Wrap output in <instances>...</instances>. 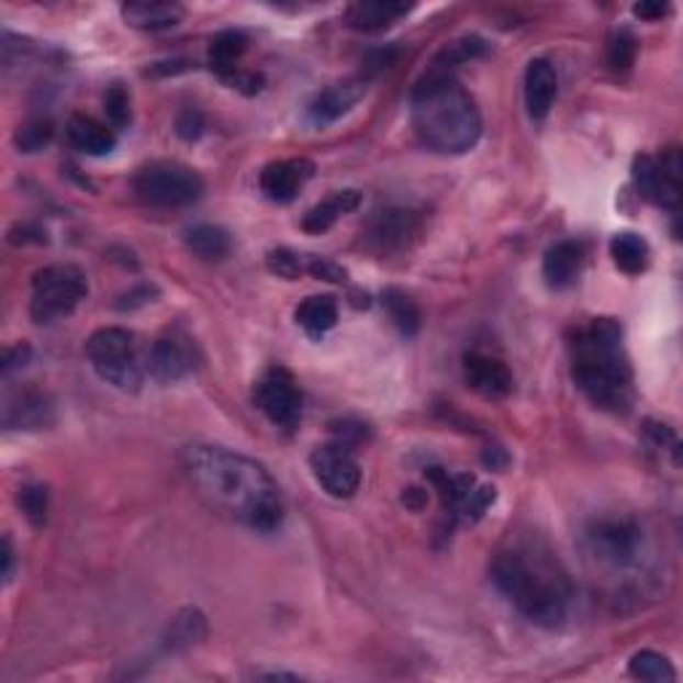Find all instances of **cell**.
Listing matches in <instances>:
<instances>
[{
    "instance_id": "cell-27",
    "label": "cell",
    "mask_w": 683,
    "mask_h": 683,
    "mask_svg": "<svg viewBox=\"0 0 683 683\" xmlns=\"http://www.w3.org/2000/svg\"><path fill=\"white\" fill-rule=\"evenodd\" d=\"M608 251H612L614 265L627 276H638L649 267V244L638 233H617L608 244Z\"/></svg>"
},
{
    "instance_id": "cell-20",
    "label": "cell",
    "mask_w": 683,
    "mask_h": 683,
    "mask_svg": "<svg viewBox=\"0 0 683 683\" xmlns=\"http://www.w3.org/2000/svg\"><path fill=\"white\" fill-rule=\"evenodd\" d=\"M582 259H585V248L580 240H558L556 246L548 248L542 262L545 283L550 289H567L580 276Z\"/></svg>"
},
{
    "instance_id": "cell-12",
    "label": "cell",
    "mask_w": 683,
    "mask_h": 683,
    "mask_svg": "<svg viewBox=\"0 0 683 683\" xmlns=\"http://www.w3.org/2000/svg\"><path fill=\"white\" fill-rule=\"evenodd\" d=\"M427 478L438 489L444 507L462 520H478L489 511L496 492L492 486H478L473 475H449L446 470L430 468Z\"/></svg>"
},
{
    "instance_id": "cell-36",
    "label": "cell",
    "mask_w": 683,
    "mask_h": 683,
    "mask_svg": "<svg viewBox=\"0 0 683 683\" xmlns=\"http://www.w3.org/2000/svg\"><path fill=\"white\" fill-rule=\"evenodd\" d=\"M16 502H20L22 513L27 515V520L33 526H43L46 524V513H48V494L43 486H24L20 489V496H16Z\"/></svg>"
},
{
    "instance_id": "cell-44",
    "label": "cell",
    "mask_w": 683,
    "mask_h": 683,
    "mask_svg": "<svg viewBox=\"0 0 683 683\" xmlns=\"http://www.w3.org/2000/svg\"><path fill=\"white\" fill-rule=\"evenodd\" d=\"M403 502H406V505H412L414 511H419L422 502H425V492H422V489H408V492L403 494Z\"/></svg>"
},
{
    "instance_id": "cell-5",
    "label": "cell",
    "mask_w": 683,
    "mask_h": 683,
    "mask_svg": "<svg viewBox=\"0 0 683 683\" xmlns=\"http://www.w3.org/2000/svg\"><path fill=\"white\" fill-rule=\"evenodd\" d=\"M86 358L94 366L102 382L113 384L123 393H136L142 384V369L136 361L134 337L126 328L104 326L97 328L86 342Z\"/></svg>"
},
{
    "instance_id": "cell-32",
    "label": "cell",
    "mask_w": 683,
    "mask_h": 683,
    "mask_svg": "<svg viewBox=\"0 0 683 683\" xmlns=\"http://www.w3.org/2000/svg\"><path fill=\"white\" fill-rule=\"evenodd\" d=\"M203 630H206V625H203V617L195 612V608H188V612L179 614L177 619H173L171 625V632H169V646L171 649H182V646H192L198 641V638L203 636Z\"/></svg>"
},
{
    "instance_id": "cell-22",
    "label": "cell",
    "mask_w": 683,
    "mask_h": 683,
    "mask_svg": "<svg viewBox=\"0 0 683 683\" xmlns=\"http://www.w3.org/2000/svg\"><path fill=\"white\" fill-rule=\"evenodd\" d=\"M408 11H412V5L393 3V0H363V3H352L347 9L345 20L352 30L377 33V30H384L393 22H399Z\"/></svg>"
},
{
    "instance_id": "cell-24",
    "label": "cell",
    "mask_w": 683,
    "mask_h": 683,
    "mask_svg": "<svg viewBox=\"0 0 683 683\" xmlns=\"http://www.w3.org/2000/svg\"><path fill=\"white\" fill-rule=\"evenodd\" d=\"M121 14L136 30H158L177 27L184 20V9L179 3H126L121 5Z\"/></svg>"
},
{
    "instance_id": "cell-16",
    "label": "cell",
    "mask_w": 683,
    "mask_h": 683,
    "mask_svg": "<svg viewBox=\"0 0 683 683\" xmlns=\"http://www.w3.org/2000/svg\"><path fill=\"white\" fill-rule=\"evenodd\" d=\"M313 171L315 166L304 158L276 160V164H267L262 173H259V188H262L270 201L289 203L304 188V182L313 177Z\"/></svg>"
},
{
    "instance_id": "cell-10",
    "label": "cell",
    "mask_w": 683,
    "mask_h": 683,
    "mask_svg": "<svg viewBox=\"0 0 683 683\" xmlns=\"http://www.w3.org/2000/svg\"><path fill=\"white\" fill-rule=\"evenodd\" d=\"M254 401L272 425L283 427V430H296L302 419V393L291 371L281 369V366L267 369L254 388Z\"/></svg>"
},
{
    "instance_id": "cell-38",
    "label": "cell",
    "mask_w": 683,
    "mask_h": 683,
    "mask_svg": "<svg viewBox=\"0 0 683 683\" xmlns=\"http://www.w3.org/2000/svg\"><path fill=\"white\" fill-rule=\"evenodd\" d=\"M307 272L313 278H318V281H328V283H342L347 278L345 267L328 262V259H321V257H307Z\"/></svg>"
},
{
    "instance_id": "cell-15",
    "label": "cell",
    "mask_w": 683,
    "mask_h": 683,
    "mask_svg": "<svg viewBox=\"0 0 683 683\" xmlns=\"http://www.w3.org/2000/svg\"><path fill=\"white\" fill-rule=\"evenodd\" d=\"M464 382L481 393L483 399L502 401L513 393V371L500 358L483 356V352H468L462 363Z\"/></svg>"
},
{
    "instance_id": "cell-25",
    "label": "cell",
    "mask_w": 683,
    "mask_h": 683,
    "mask_svg": "<svg viewBox=\"0 0 683 683\" xmlns=\"http://www.w3.org/2000/svg\"><path fill=\"white\" fill-rule=\"evenodd\" d=\"M294 318L304 328L307 337L321 339L323 334H328L334 326H337V318H339L337 302H334V296H328V294L307 296V300L296 307Z\"/></svg>"
},
{
    "instance_id": "cell-42",
    "label": "cell",
    "mask_w": 683,
    "mask_h": 683,
    "mask_svg": "<svg viewBox=\"0 0 683 683\" xmlns=\"http://www.w3.org/2000/svg\"><path fill=\"white\" fill-rule=\"evenodd\" d=\"M483 464H489V468H494V470H496V468H505V464H507V455H505V451L496 449V446H494V449H489L486 455H483Z\"/></svg>"
},
{
    "instance_id": "cell-33",
    "label": "cell",
    "mask_w": 683,
    "mask_h": 683,
    "mask_svg": "<svg viewBox=\"0 0 683 683\" xmlns=\"http://www.w3.org/2000/svg\"><path fill=\"white\" fill-rule=\"evenodd\" d=\"M636 52H638L636 35L625 27L614 30L612 38H608V48H606L608 65H612L614 70H627V67L636 61Z\"/></svg>"
},
{
    "instance_id": "cell-39",
    "label": "cell",
    "mask_w": 683,
    "mask_h": 683,
    "mask_svg": "<svg viewBox=\"0 0 683 683\" xmlns=\"http://www.w3.org/2000/svg\"><path fill=\"white\" fill-rule=\"evenodd\" d=\"M177 134L182 139H198L203 134V117L198 110H184L182 115L177 117Z\"/></svg>"
},
{
    "instance_id": "cell-6",
    "label": "cell",
    "mask_w": 683,
    "mask_h": 683,
    "mask_svg": "<svg viewBox=\"0 0 683 683\" xmlns=\"http://www.w3.org/2000/svg\"><path fill=\"white\" fill-rule=\"evenodd\" d=\"M89 294L83 270L76 265L43 267L33 278V302L30 315L35 323H54L67 318Z\"/></svg>"
},
{
    "instance_id": "cell-14",
    "label": "cell",
    "mask_w": 683,
    "mask_h": 683,
    "mask_svg": "<svg viewBox=\"0 0 683 683\" xmlns=\"http://www.w3.org/2000/svg\"><path fill=\"white\" fill-rule=\"evenodd\" d=\"M147 369H150L153 380L173 384L190 374L195 369V356H192L190 339L182 337H160L155 339L150 347V356H147Z\"/></svg>"
},
{
    "instance_id": "cell-30",
    "label": "cell",
    "mask_w": 683,
    "mask_h": 683,
    "mask_svg": "<svg viewBox=\"0 0 683 683\" xmlns=\"http://www.w3.org/2000/svg\"><path fill=\"white\" fill-rule=\"evenodd\" d=\"M630 673L636 675V679L651 681V683L675 681V670L668 657H662L660 651H651V649H643V651H638V654H632Z\"/></svg>"
},
{
    "instance_id": "cell-37",
    "label": "cell",
    "mask_w": 683,
    "mask_h": 683,
    "mask_svg": "<svg viewBox=\"0 0 683 683\" xmlns=\"http://www.w3.org/2000/svg\"><path fill=\"white\" fill-rule=\"evenodd\" d=\"M104 113H108L110 126L123 128L132 121V99H128L123 86H113V89L104 94Z\"/></svg>"
},
{
    "instance_id": "cell-8",
    "label": "cell",
    "mask_w": 683,
    "mask_h": 683,
    "mask_svg": "<svg viewBox=\"0 0 683 683\" xmlns=\"http://www.w3.org/2000/svg\"><path fill=\"white\" fill-rule=\"evenodd\" d=\"M587 552L612 571L638 567L643 552V531L630 518L593 520L585 531Z\"/></svg>"
},
{
    "instance_id": "cell-43",
    "label": "cell",
    "mask_w": 683,
    "mask_h": 683,
    "mask_svg": "<svg viewBox=\"0 0 683 683\" xmlns=\"http://www.w3.org/2000/svg\"><path fill=\"white\" fill-rule=\"evenodd\" d=\"M11 569H14V550H11V539L3 537V580H11Z\"/></svg>"
},
{
    "instance_id": "cell-17",
    "label": "cell",
    "mask_w": 683,
    "mask_h": 683,
    "mask_svg": "<svg viewBox=\"0 0 683 683\" xmlns=\"http://www.w3.org/2000/svg\"><path fill=\"white\" fill-rule=\"evenodd\" d=\"M366 94V83L363 80H342V83L328 86L323 89L318 97L310 102V121L315 126H328V123L339 121L342 115L350 113L358 102H361Z\"/></svg>"
},
{
    "instance_id": "cell-11",
    "label": "cell",
    "mask_w": 683,
    "mask_h": 683,
    "mask_svg": "<svg viewBox=\"0 0 683 683\" xmlns=\"http://www.w3.org/2000/svg\"><path fill=\"white\" fill-rule=\"evenodd\" d=\"M310 470L323 492L337 500H350L361 486V464L345 444L318 446L310 455Z\"/></svg>"
},
{
    "instance_id": "cell-18",
    "label": "cell",
    "mask_w": 683,
    "mask_h": 683,
    "mask_svg": "<svg viewBox=\"0 0 683 683\" xmlns=\"http://www.w3.org/2000/svg\"><path fill=\"white\" fill-rule=\"evenodd\" d=\"M558 94L556 67L548 59H531L524 76V99L531 121H545Z\"/></svg>"
},
{
    "instance_id": "cell-19",
    "label": "cell",
    "mask_w": 683,
    "mask_h": 683,
    "mask_svg": "<svg viewBox=\"0 0 683 683\" xmlns=\"http://www.w3.org/2000/svg\"><path fill=\"white\" fill-rule=\"evenodd\" d=\"M417 216L406 209H388L380 211V214L371 220L369 233V244L380 251H393V248H401L408 244L414 233H417Z\"/></svg>"
},
{
    "instance_id": "cell-9",
    "label": "cell",
    "mask_w": 683,
    "mask_h": 683,
    "mask_svg": "<svg viewBox=\"0 0 683 683\" xmlns=\"http://www.w3.org/2000/svg\"><path fill=\"white\" fill-rule=\"evenodd\" d=\"M681 153L679 147H670L660 158L638 155L632 164V182L646 201L668 211L681 209Z\"/></svg>"
},
{
    "instance_id": "cell-4",
    "label": "cell",
    "mask_w": 683,
    "mask_h": 683,
    "mask_svg": "<svg viewBox=\"0 0 683 683\" xmlns=\"http://www.w3.org/2000/svg\"><path fill=\"white\" fill-rule=\"evenodd\" d=\"M571 377L598 408L627 412L632 399V371L617 321L595 318L576 332L571 342Z\"/></svg>"
},
{
    "instance_id": "cell-13",
    "label": "cell",
    "mask_w": 683,
    "mask_h": 683,
    "mask_svg": "<svg viewBox=\"0 0 683 683\" xmlns=\"http://www.w3.org/2000/svg\"><path fill=\"white\" fill-rule=\"evenodd\" d=\"M54 419H57L54 403L38 388H20L5 399L3 425L9 430H43L54 425Z\"/></svg>"
},
{
    "instance_id": "cell-31",
    "label": "cell",
    "mask_w": 683,
    "mask_h": 683,
    "mask_svg": "<svg viewBox=\"0 0 683 683\" xmlns=\"http://www.w3.org/2000/svg\"><path fill=\"white\" fill-rule=\"evenodd\" d=\"M486 52V43H483L481 38H462V41H455L449 43V46L440 52V57L436 59V67H433L430 72H444V76H449V67L455 65H462V61L473 59L478 57V54Z\"/></svg>"
},
{
    "instance_id": "cell-40",
    "label": "cell",
    "mask_w": 683,
    "mask_h": 683,
    "mask_svg": "<svg viewBox=\"0 0 683 683\" xmlns=\"http://www.w3.org/2000/svg\"><path fill=\"white\" fill-rule=\"evenodd\" d=\"M27 358H30V345L9 347V350H5V356H3V371L5 374H11V371L27 363Z\"/></svg>"
},
{
    "instance_id": "cell-26",
    "label": "cell",
    "mask_w": 683,
    "mask_h": 683,
    "mask_svg": "<svg viewBox=\"0 0 683 683\" xmlns=\"http://www.w3.org/2000/svg\"><path fill=\"white\" fill-rule=\"evenodd\" d=\"M184 244L203 262H222L233 251V238L225 227L195 225L184 233Z\"/></svg>"
},
{
    "instance_id": "cell-7",
    "label": "cell",
    "mask_w": 683,
    "mask_h": 683,
    "mask_svg": "<svg viewBox=\"0 0 683 683\" xmlns=\"http://www.w3.org/2000/svg\"><path fill=\"white\" fill-rule=\"evenodd\" d=\"M134 192L147 206L179 209L190 206L203 195V179L190 166L158 160L139 169L134 177Z\"/></svg>"
},
{
    "instance_id": "cell-41",
    "label": "cell",
    "mask_w": 683,
    "mask_h": 683,
    "mask_svg": "<svg viewBox=\"0 0 683 683\" xmlns=\"http://www.w3.org/2000/svg\"><path fill=\"white\" fill-rule=\"evenodd\" d=\"M632 14L641 16V20H660V16L668 14V5H662V3H638L636 9H632Z\"/></svg>"
},
{
    "instance_id": "cell-23",
    "label": "cell",
    "mask_w": 683,
    "mask_h": 683,
    "mask_svg": "<svg viewBox=\"0 0 683 683\" xmlns=\"http://www.w3.org/2000/svg\"><path fill=\"white\" fill-rule=\"evenodd\" d=\"M67 139L78 153L86 155H108L115 147L113 128L89 115H72L67 121Z\"/></svg>"
},
{
    "instance_id": "cell-1",
    "label": "cell",
    "mask_w": 683,
    "mask_h": 683,
    "mask_svg": "<svg viewBox=\"0 0 683 683\" xmlns=\"http://www.w3.org/2000/svg\"><path fill=\"white\" fill-rule=\"evenodd\" d=\"M184 473L201 500L216 513L257 531H272L283 520L278 483L257 459L225 446L195 444L182 455Z\"/></svg>"
},
{
    "instance_id": "cell-28",
    "label": "cell",
    "mask_w": 683,
    "mask_h": 683,
    "mask_svg": "<svg viewBox=\"0 0 683 683\" xmlns=\"http://www.w3.org/2000/svg\"><path fill=\"white\" fill-rule=\"evenodd\" d=\"M246 52V35L235 33V30H227V33L216 35L214 43H211L209 52V65L216 76L229 78L233 72H238V59L244 57Z\"/></svg>"
},
{
    "instance_id": "cell-2",
    "label": "cell",
    "mask_w": 683,
    "mask_h": 683,
    "mask_svg": "<svg viewBox=\"0 0 683 683\" xmlns=\"http://www.w3.org/2000/svg\"><path fill=\"white\" fill-rule=\"evenodd\" d=\"M492 580L529 623L558 627L567 619L569 582L548 552L531 545L502 550L494 558Z\"/></svg>"
},
{
    "instance_id": "cell-29",
    "label": "cell",
    "mask_w": 683,
    "mask_h": 683,
    "mask_svg": "<svg viewBox=\"0 0 683 683\" xmlns=\"http://www.w3.org/2000/svg\"><path fill=\"white\" fill-rule=\"evenodd\" d=\"M382 302H384V307H388L390 321L395 323V328H399L401 334H406V337H414V334L419 332L422 313H419L417 302H414L412 296L406 294V291L388 289L382 294Z\"/></svg>"
},
{
    "instance_id": "cell-35",
    "label": "cell",
    "mask_w": 683,
    "mask_h": 683,
    "mask_svg": "<svg viewBox=\"0 0 683 683\" xmlns=\"http://www.w3.org/2000/svg\"><path fill=\"white\" fill-rule=\"evenodd\" d=\"M52 136H54L52 123L41 121L38 117V121H30V123H24V126H20L14 142L22 153H38L48 145V142H52Z\"/></svg>"
},
{
    "instance_id": "cell-21",
    "label": "cell",
    "mask_w": 683,
    "mask_h": 683,
    "mask_svg": "<svg viewBox=\"0 0 683 683\" xmlns=\"http://www.w3.org/2000/svg\"><path fill=\"white\" fill-rule=\"evenodd\" d=\"M358 206H361V192L358 190L332 192V195L323 198L321 203H315V206L304 214V220H302L304 233H310V235L326 233L328 227L337 225L342 216L350 214V211H356Z\"/></svg>"
},
{
    "instance_id": "cell-3",
    "label": "cell",
    "mask_w": 683,
    "mask_h": 683,
    "mask_svg": "<svg viewBox=\"0 0 683 683\" xmlns=\"http://www.w3.org/2000/svg\"><path fill=\"white\" fill-rule=\"evenodd\" d=\"M412 121L430 150L462 155L481 139V110L475 99L444 72H427L412 91Z\"/></svg>"
},
{
    "instance_id": "cell-34",
    "label": "cell",
    "mask_w": 683,
    "mask_h": 683,
    "mask_svg": "<svg viewBox=\"0 0 683 683\" xmlns=\"http://www.w3.org/2000/svg\"><path fill=\"white\" fill-rule=\"evenodd\" d=\"M267 270L276 272L278 278H285V281H296L302 272H307V257L289 251V248H278V251L267 254Z\"/></svg>"
}]
</instances>
